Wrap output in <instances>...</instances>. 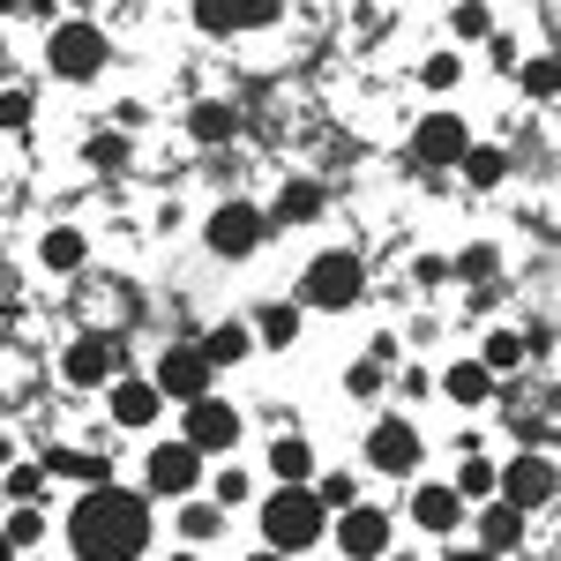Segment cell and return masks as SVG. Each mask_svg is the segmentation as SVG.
<instances>
[{
	"mask_svg": "<svg viewBox=\"0 0 561 561\" xmlns=\"http://www.w3.org/2000/svg\"><path fill=\"white\" fill-rule=\"evenodd\" d=\"M217 531H225V510H210V502H187L180 539H187V547H203V539H217Z\"/></svg>",
	"mask_w": 561,
	"mask_h": 561,
	"instance_id": "cell-26",
	"label": "cell"
},
{
	"mask_svg": "<svg viewBox=\"0 0 561 561\" xmlns=\"http://www.w3.org/2000/svg\"><path fill=\"white\" fill-rule=\"evenodd\" d=\"M8 494H15V502H45V465H38V472L15 465V472H8Z\"/></svg>",
	"mask_w": 561,
	"mask_h": 561,
	"instance_id": "cell-33",
	"label": "cell"
},
{
	"mask_svg": "<svg viewBox=\"0 0 561 561\" xmlns=\"http://www.w3.org/2000/svg\"><path fill=\"white\" fill-rule=\"evenodd\" d=\"M15 8H31V0H0V15H15Z\"/></svg>",
	"mask_w": 561,
	"mask_h": 561,
	"instance_id": "cell-41",
	"label": "cell"
},
{
	"mask_svg": "<svg viewBox=\"0 0 561 561\" xmlns=\"http://www.w3.org/2000/svg\"><path fill=\"white\" fill-rule=\"evenodd\" d=\"M479 547H486V554H510V547H524V510H510V502L479 510Z\"/></svg>",
	"mask_w": 561,
	"mask_h": 561,
	"instance_id": "cell-16",
	"label": "cell"
},
{
	"mask_svg": "<svg viewBox=\"0 0 561 561\" xmlns=\"http://www.w3.org/2000/svg\"><path fill=\"white\" fill-rule=\"evenodd\" d=\"M449 561H502V554H486V547H449Z\"/></svg>",
	"mask_w": 561,
	"mask_h": 561,
	"instance_id": "cell-40",
	"label": "cell"
},
{
	"mask_svg": "<svg viewBox=\"0 0 561 561\" xmlns=\"http://www.w3.org/2000/svg\"><path fill=\"white\" fill-rule=\"evenodd\" d=\"M382 561H389V554H382Z\"/></svg>",
	"mask_w": 561,
	"mask_h": 561,
	"instance_id": "cell-46",
	"label": "cell"
},
{
	"mask_svg": "<svg viewBox=\"0 0 561 561\" xmlns=\"http://www.w3.org/2000/svg\"><path fill=\"white\" fill-rule=\"evenodd\" d=\"M232 128H240V113H232V105H217V98H203V105L187 113V135H195V142H225Z\"/></svg>",
	"mask_w": 561,
	"mask_h": 561,
	"instance_id": "cell-21",
	"label": "cell"
},
{
	"mask_svg": "<svg viewBox=\"0 0 561 561\" xmlns=\"http://www.w3.org/2000/svg\"><path fill=\"white\" fill-rule=\"evenodd\" d=\"M412 524H420V531H442V539H449V531L465 524V494H457V486H442V479H427V486L412 494Z\"/></svg>",
	"mask_w": 561,
	"mask_h": 561,
	"instance_id": "cell-14",
	"label": "cell"
},
{
	"mask_svg": "<svg viewBox=\"0 0 561 561\" xmlns=\"http://www.w3.org/2000/svg\"><path fill=\"white\" fill-rule=\"evenodd\" d=\"M0 561H15V547H8V531H0Z\"/></svg>",
	"mask_w": 561,
	"mask_h": 561,
	"instance_id": "cell-42",
	"label": "cell"
},
{
	"mask_svg": "<svg viewBox=\"0 0 561 561\" xmlns=\"http://www.w3.org/2000/svg\"><path fill=\"white\" fill-rule=\"evenodd\" d=\"M457 31H465V38H486V8H479V0L457 8Z\"/></svg>",
	"mask_w": 561,
	"mask_h": 561,
	"instance_id": "cell-37",
	"label": "cell"
},
{
	"mask_svg": "<svg viewBox=\"0 0 561 561\" xmlns=\"http://www.w3.org/2000/svg\"><path fill=\"white\" fill-rule=\"evenodd\" d=\"M457 83V53H434L427 60V90H449Z\"/></svg>",
	"mask_w": 561,
	"mask_h": 561,
	"instance_id": "cell-36",
	"label": "cell"
},
{
	"mask_svg": "<svg viewBox=\"0 0 561 561\" xmlns=\"http://www.w3.org/2000/svg\"><path fill=\"white\" fill-rule=\"evenodd\" d=\"M479 367H486V375H502V367H524V337H517V330H494Z\"/></svg>",
	"mask_w": 561,
	"mask_h": 561,
	"instance_id": "cell-28",
	"label": "cell"
},
{
	"mask_svg": "<svg viewBox=\"0 0 561 561\" xmlns=\"http://www.w3.org/2000/svg\"><path fill=\"white\" fill-rule=\"evenodd\" d=\"M45 60H53V76H60V83H90V76L113 60V45H105L98 23H60L53 45H45Z\"/></svg>",
	"mask_w": 561,
	"mask_h": 561,
	"instance_id": "cell-4",
	"label": "cell"
},
{
	"mask_svg": "<svg viewBox=\"0 0 561 561\" xmlns=\"http://www.w3.org/2000/svg\"><path fill=\"white\" fill-rule=\"evenodd\" d=\"M68 547L76 561H135L150 547V502L128 494V486H83L76 517H68Z\"/></svg>",
	"mask_w": 561,
	"mask_h": 561,
	"instance_id": "cell-1",
	"label": "cell"
},
{
	"mask_svg": "<svg viewBox=\"0 0 561 561\" xmlns=\"http://www.w3.org/2000/svg\"><path fill=\"white\" fill-rule=\"evenodd\" d=\"M322 502H314V486H277L270 502H262V539H270V554H300L322 539Z\"/></svg>",
	"mask_w": 561,
	"mask_h": 561,
	"instance_id": "cell-2",
	"label": "cell"
},
{
	"mask_svg": "<svg viewBox=\"0 0 561 561\" xmlns=\"http://www.w3.org/2000/svg\"><path fill=\"white\" fill-rule=\"evenodd\" d=\"M442 389H449L457 404H486V397H494V375H486L479 359H457V367L442 375Z\"/></svg>",
	"mask_w": 561,
	"mask_h": 561,
	"instance_id": "cell-19",
	"label": "cell"
},
{
	"mask_svg": "<svg viewBox=\"0 0 561 561\" xmlns=\"http://www.w3.org/2000/svg\"><path fill=\"white\" fill-rule=\"evenodd\" d=\"M352 389H359V397H375V389H382V367H375V359H359V367H352Z\"/></svg>",
	"mask_w": 561,
	"mask_h": 561,
	"instance_id": "cell-38",
	"label": "cell"
},
{
	"mask_svg": "<svg viewBox=\"0 0 561 561\" xmlns=\"http://www.w3.org/2000/svg\"><path fill=\"white\" fill-rule=\"evenodd\" d=\"M314 502H322V510H352V502H359V486H352V472L314 479Z\"/></svg>",
	"mask_w": 561,
	"mask_h": 561,
	"instance_id": "cell-30",
	"label": "cell"
},
{
	"mask_svg": "<svg viewBox=\"0 0 561 561\" xmlns=\"http://www.w3.org/2000/svg\"><path fill=\"white\" fill-rule=\"evenodd\" d=\"M457 165H465V180H472V187H502V173H510V158H502V150H465V158H457Z\"/></svg>",
	"mask_w": 561,
	"mask_h": 561,
	"instance_id": "cell-25",
	"label": "cell"
},
{
	"mask_svg": "<svg viewBox=\"0 0 561 561\" xmlns=\"http://www.w3.org/2000/svg\"><path fill=\"white\" fill-rule=\"evenodd\" d=\"M113 367H121V345H113V337H98V330H90V337H76V345H68V359H60V375H68L76 389H98Z\"/></svg>",
	"mask_w": 561,
	"mask_h": 561,
	"instance_id": "cell-13",
	"label": "cell"
},
{
	"mask_svg": "<svg viewBox=\"0 0 561 561\" xmlns=\"http://www.w3.org/2000/svg\"><path fill=\"white\" fill-rule=\"evenodd\" d=\"M367 465L389 472V479L420 472V427H404V420H375V427H367Z\"/></svg>",
	"mask_w": 561,
	"mask_h": 561,
	"instance_id": "cell-9",
	"label": "cell"
},
{
	"mask_svg": "<svg viewBox=\"0 0 561 561\" xmlns=\"http://www.w3.org/2000/svg\"><path fill=\"white\" fill-rule=\"evenodd\" d=\"M0 68H8V38H0Z\"/></svg>",
	"mask_w": 561,
	"mask_h": 561,
	"instance_id": "cell-44",
	"label": "cell"
},
{
	"mask_svg": "<svg viewBox=\"0 0 561 561\" xmlns=\"http://www.w3.org/2000/svg\"><path fill=\"white\" fill-rule=\"evenodd\" d=\"M248 352H255V330H248V322H217L210 337H203V359H210V367H232V359H248Z\"/></svg>",
	"mask_w": 561,
	"mask_h": 561,
	"instance_id": "cell-18",
	"label": "cell"
},
{
	"mask_svg": "<svg viewBox=\"0 0 561 561\" xmlns=\"http://www.w3.org/2000/svg\"><path fill=\"white\" fill-rule=\"evenodd\" d=\"M187 442H195L203 457H225V449L240 442V412H232L225 397H195V404H187Z\"/></svg>",
	"mask_w": 561,
	"mask_h": 561,
	"instance_id": "cell-11",
	"label": "cell"
},
{
	"mask_svg": "<svg viewBox=\"0 0 561 561\" xmlns=\"http://www.w3.org/2000/svg\"><path fill=\"white\" fill-rule=\"evenodd\" d=\"M412 150H420V165H457V158L472 150V128H465L457 113H427L420 135H412Z\"/></svg>",
	"mask_w": 561,
	"mask_h": 561,
	"instance_id": "cell-12",
	"label": "cell"
},
{
	"mask_svg": "<svg viewBox=\"0 0 561 561\" xmlns=\"http://www.w3.org/2000/svg\"><path fill=\"white\" fill-rule=\"evenodd\" d=\"M0 128H31V98H23V90L0 98Z\"/></svg>",
	"mask_w": 561,
	"mask_h": 561,
	"instance_id": "cell-35",
	"label": "cell"
},
{
	"mask_svg": "<svg viewBox=\"0 0 561 561\" xmlns=\"http://www.w3.org/2000/svg\"><path fill=\"white\" fill-rule=\"evenodd\" d=\"M38 255H45V270H83L90 248H83V232H68V225H60V232H45Z\"/></svg>",
	"mask_w": 561,
	"mask_h": 561,
	"instance_id": "cell-24",
	"label": "cell"
},
{
	"mask_svg": "<svg viewBox=\"0 0 561 561\" xmlns=\"http://www.w3.org/2000/svg\"><path fill=\"white\" fill-rule=\"evenodd\" d=\"M142 479H150V494H195V479H203V449H195V442H158L150 465H142Z\"/></svg>",
	"mask_w": 561,
	"mask_h": 561,
	"instance_id": "cell-8",
	"label": "cell"
},
{
	"mask_svg": "<svg viewBox=\"0 0 561 561\" xmlns=\"http://www.w3.org/2000/svg\"><path fill=\"white\" fill-rule=\"evenodd\" d=\"M524 98H539V105H547V98H554V60H547V53H539V60H524Z\"/></svg>",
	"mask_w": 561,
	"mask_h": 561,
	"instance_id": "cell-32",
	"label": "cell"
},
{
	"mask_svg": "<svg viewBox=\"0 0 561 561\" xmlns=\"http://www.w3.org/2000/svg\"><path fill=\"white\" fill-rule=\"evenodd\" d=\"M180 561H187V554H180Z\"/></svg>",
	"mask_w": 561,
	"mask_h": 561,
	"instance_id": "cell-45",
	"label": "cell"
},
{
	"mask_svg": "<svg viewBox=\"0 0 561 561\" xmlns=\"http://www.w3.org/2000/svg\"><path fill=\"white\" fill-rule=\"evenodd\" d=\"M158 397H165V404L210 397V359H203V345H173L165 359H158Z\"/></svg>",
	"mask_w": 561,
	"mask_h": 561,
	"instance_id": "cell-7",
	"label": "cell"
},
{
	"mask_svg": "<svg viewBox=\"0 0 561 561\" xmlns=\"http://www.w3.org/2000/svg\"><path fill=\"white\" fill-rule=\"evenodd\" d=\"M389 531H397V524H389L382 510H367V502L337 510V547H345L352 561H382L389 554Z\"/></svg>",
	"mask_w": 561,
	"mask_h": 561,
	"instance_id": "cell-10",
	"label": "cell"
},
{
	"mask_svg": "<svg viewBox=\"0 0 561 561\" xmlns=\"http://www.w3.org/2000/svg\"><path fill=\"white\" fill-rule=\"evenodd\" d=\"M457 494H465V502H486V494H494V465H457Z\"/></svg>",
	"mask_w": 561,
	"mask_h": 561,
	"instance_id": "cell-31",
	"label": "cell"
},
{
	"mask_svg": "<svg viewBox=\"0 0 561 561\" xmlns=\"http://www.w3.org/2000/svg\"><path fill=\"white\" fill-rule=\"evenodd\" d=\"M494 494H502L510 510H539V502H554V465H547V449H524L517 465H502V472H494Z\"/></svg>",
	"mask_w": 561,
	"mask_h": 561,
	"instance_id": "cell-6",
	"label": "cell"
},
{
	"mask_svg": "<svg viewBox=\"0 0 561 561\" xmlns=\"http://www.w3.org/2000/svg\"><path fill=\"white\" fill-rule=\"evenodd\" d=\"M262 232H270V217H262L255 203H217L210 210V248L225 262H248L262 248Z\"/></svg>",
	"mask_w": 561,
	"mask_h": 561,
	"instance_id": "cell-5",
	"label": "cell"
},
{
	"mask_svg": "<svg viewBox=\"0 0 561 561\" xmlns=\"http://www.w3.org/2000/svg\"><path fill=\"white\" fill-rule=\"evenodd\" d=\"M300 314H307V307H277V300H270L248 330H255L262 345H293V337H300Z\"/></svg>",
	"mask_w": 561,
	"mask_h": 561,
	"instance_id": "cell-22",
	"label": "cell"
},
{
	"mask_svg": "<svg viewBox=\"0 0 561 561\" xmlns=\"http://www.w3.org/2000/svg\"><path fill=\"white\" fill-rule=\"evenodd\" d=\"M195 23L203 31H240L248 23V0H195Z\"/></svg>",
	"mask_w": 561,
	"mask_h": 561,
	"instance_id": "cell-27",
	"label": "cell"
},
{
	"mask_svg": "<svg viewBox=\"0 0 561 561\" xmlns=\"http://www.w3.org/2000/svg\"><path fill=\"white\" fill-rule=\"evenodd\" d=\"M38 531H45V510H38V502H15V517H8V547H38Z\"/></svg>",
	"mask_w": 561,
	"mask_h": 561,
	"instance_id": "cell-29",
	"label": "cell"
},
{
	"mask_svg": "<svg viewBox=\"0 0 561 561\" xmlns=\"http://www.w3.org/2000/svg\"><path fill=\"white\" fill-rule=\"evenodd\" d=\"M158 412H165V397H158V382H113V420L121 427H158Z\"/></svg>",
	"mask_w": 561,
	"mask_h": 561,
	"instance_id": "cell-15",
	"label": "cell"
},
{
	"mask_svg": "<svg viewBox=\"0 0 561 561\" xmlns=\"http://www.w3.org/2000/svg\"><path fill=\"white\" fill-rule=\"evenodd\" d=\"M367 293V262L359 255H314L307 262V277H300V307H314V314H337V307H352Z\"/></svg>",
	"mask_w": 561,
	"mask_h": 561,
	"instance_id": "cell-3",
	"label": "cell"
},
{
	"mask_svg": "<svg viewBox=\"0 0 561 561\" xmlns=\"http://www.w3.org/2000/svg\"><path fill=\"white\" fill-rule=\"evenodd\" d=\"M248 561H285V554H270V547H262V554H248Z\"/></svg>",
	"mask_w": 561,
	"mask_h": 561,
	"instance_id": "cell-43",
	"label": "cell"
},
{
	"mask_svg": "<svg viewBox=\"0 0 561 561\" xmlns=\"http://www.w3.org/2000/svg\"><path fill=\"white\" fill-rule=\"evenodd\" d=\"M90 165L121 173V165H128V142H121V135H98V142H90Z\"/></svg>",
	"mask_w": 561,
	"mask_h": 561,
	"instance_id": "cell-34",
	"label": "cell"
},
{
	"mask_svg": "<svg viewBox=\"0 0 561 561\" xmlns=\"http://www.w3.org/2000/svg\"><path fill=\"white\" fill-rule=\"evenodd\" d=\"M314 210H322V187H314V180H293V187L277 195V217H270V225H300V217H314Z\"/></svg>",
	"mask_w": 561,
	"mask_h": 561,
	"instance_id": "cell-23",
	"label": "cell"
},
{
	"mask_svg": "<svg viewBox=\"0 0 561 561\" xmlns=\"http://www.w3.org/2000/svg\"><path fill=\"white\" fill-rule=\"evenodd\" d=\"M270 472H277V486H307V479H314V449H307L300 434H285V442L270 449Z\"/></svg>",
	"mask_w": 561,
	"mask_h": 561,
	"instance_id": "cell-17",
	"label": "cell"
},
{
	"mask_svg": "<svg viewBox=\"0 0 561 561\" xmlns=\"http://www.w3.org/2000/svg\"><path fill=\"white\" fill-rule=\"evenodd\" d=\"M240 494H248V479H240V472H217V510H225V502H240Z\"/></svg>",
	"mask_w": 561,
	"mask_h": 561,
	"instance_id": "cell-39",
	"label": "cell"
},
{
	"mask_svg": "<svg viewBox=\"0 0 561 561\" xmlns=\"http://www.w3.org/2000/svg\"><path fill=\"white\" fill-rule=\"evenodd\" d=\"M45 472L83 479V486H105V479H113V465H105V457H83V449H53V457H45Z\"/></svg>",
	"mask_w": 561,
	"mask_h": 561,
	"instance_id": "cell-20",
	"label": "cell"
}]
</instances>
